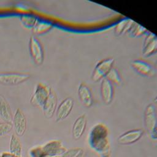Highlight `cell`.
<instances>
[{
  "instance_id": "21",
  "label": "cell",
  "mask_w": 157,
  "mask_h": 157,
  "mask_svg": "<svg viewBox=\"0 0 157 157\" xmlns=\"http://www.w3.org/2000/svg\"><path fill=\"white\" fill-rule=\"evenodd\" d=\"M147 32L146 28L141 26L140 25L134 22L130 30L129 31V35L132 37H140Z\"/></svg>"
},
{
  "instance_id": "10",
  "label": "cell",
  "mask_w": 157,
  "mask_h": 157,
  "mask_svg": "<svg viewBox=\"0 0 157 157\" xmlns=\"http://www.w3.org/2000/svg\"><path fill=\"white\" fill-rule=\"evenodd\" d=\"M73 107L74 101L71 98H67L64 99L56 109L55 114L56 121H60L67 117Z\"/></svg>"
},
{
  "instance_id": "9",
  "label": "cell",
  "mask_w": 157,
  "mask_h": 157,
  "mask_svg": "<svg viewBox=\"0 0 157 157\" xmlns=\"http://www.w3.org/2000/svg\"><path fill=\"white\" fill-rule=\"evenodd\" d=\"M144 131L142 129H134L128 131L121 134L117 139L120 145H130L137 142L143 136Z\"/></svg>"
},
{
  "instance_id": "3",
  "label": "cell",
  "mask_w": 157,
  "mask_h": 157,
  "mask_svg": "<svg viewBox=\"0 0 157 157\" xmlns=\"http://www.w3.org/2000/svg\"><path fill=\"white\" fill-rule=\"evenodd\" d=\"M114 62L115 60L113 58H107L99 61L91 75L93 81L98 82L104 78L110 70L113 67Z\"/></svg>"
},
{
  "instance_id": "20",
  "label": "cell",
  "mask_w": 157,
  "mask_h": 157,
  "mask_svg": "<svg viewBox=\"0 0 157 157\" xmlns=\"http://www.w3.org/2000/svg\"><path fill=\"white\" fill-rule=\"evenodd\" d=\"M112 85H120L121 83V76L117 69L112 67L105 77Z\"/></svg>"
},
{
  "instance_id": "11",
  "label": "cell",
  "mask_w": 157,
  "mask_h": 157,
  "mask_svg": "<svg viewBox=\"0 0 157 157\" xmlns=\"http://www.w3.org/2000/svg\"><path fill=\"white\" fill-rule=\"evenodd\" d=\"M157 52V36L153 33H150L146 37L142 53L145 57H148Z\"/></svg>"
},
{
  "instance_id": "17",
  "label": "cell",
  "mask_w": 157,
  "mask_h": 157,
  "mask_svg": "<svg viewBox=\"0 0 157 157\" xmlns=\"http://www.w3.org/2000/svg\"><path fill=\"white\" fill-rule=\"evenodd\" d=\"M0 117L5 121L11 123L13 119L10 107L5 98L0 94Z\"/></svg>"
},
{
  "instance_id": "27",
  "label": "cell",
  "mask_w": 157,
  "mask_h": 157,
  "mask_svg": "<svg viewBox=\"0 0 157 157\" xmlns=\"http://www.w3.org/2000/svg\"><path fill=\"white\" fill-rule=\"evenodd\" d=\"M74 157H85V153L84 151L81 148L78 153Z\"/></svg>"
},
{
  "instance_id": "8",
  "label": "cell",
  "mask_w": 157,
  "mask_h": 157,
  "mask_svg": "<svg viewBox=\"0 0 157 157\" xmlns=\"http://www.w3.org/2000/svg\"><path fill=\"white\" fill-rule=\"evenodd\" d=\"M12 121V126L16 135L18 137L23 136L27 128V121L24 113L20 109L16 110Z\"/></svg>"
},
{
  "instance_id": "12",
  "label": "cell",
  "mask_w": 157,
  "mask_h": 157,
  "mask_svg": "<svg viewBox=\"0 0 157 157\" xmlns=\"http://www.w3.org/2000/svg\"><path fill=\"white\" fill-rule=\"evenodd\" d=\"M114 90L113 85L105 78L101 80V96L102 101L105 104H110L113 98Z\"/></svg>"
},
{
  "instance_id": "2",
  "label": "cell",
  "mask_w": 157,
  "mask_h": 157,
  "mask_svg": "<svg viewBox=\"0 0 157 157\" xmlns=\"http://www.w3.org/2000/svg\"><path fill=\"white\" fill-rule=\"evenodd\" d=\"M66 150L60 140H53L31 149L29 153L31 157H55L64 153Z\"/></svg>"
},
{
  "instance_id": "19",
  "label": "cell",
  "mask_w": 157,
  "mask_h": 157,
  "mask_svg": "<svg viewBox=\"0 0 157 157\" xmlns=\"http://www.w3.org/2000/svg\"><path fill=\"white\" fill-rule=\"evenodd\" d=\"M134 21L131 19H124L120 21L115 27V34L117 36L122 35L129 32Z\"/></svg>"
},
{
  "instance_id": "15",
  "label": "cell",
  "mask_w": 157,
  "mask_h": 157,
  "mask_svg": "<svg viewBox=\"0 0 157 157\" xmlns=\"http://www.w3.org/2000/svg\"><path fill=\"white\" fill-rule=\"evenodd\" d=\"M86 117L84 114L79 116L75 120L72 129V134L74 139L78 140L82 136L86 129Z\"/></svg>"
},
{
  "instance_id": "16",
  "label": "cell",
  "mask_w": 157,
  "mask_h": 157,
  "mask_svg": "<svg viewBox=\"0 0 157 157\" xmlns=\"http://www.w3.org/2000/svg\"><path fill=\"white\" fill-rule=\"evenodd\" d=\"M57 98L54 92L51 91L48 97L42 106L44 115L47 118H51L56 109Z\"/></svg>"
},
{
  "instance_id": "14",
  "label": "cell",
  "mask_w": 157,
  "mask_h": 157,
  "mask_svg": "<svg viewBox=\"0 0 157 157\" xmlns=\"http://www.w3.org/2000/svg\"><path fill=\"white\" fill-rule=\"evenodd\" d=\"M78 96L80 102L86 107H90L93 105V99L90 88L85 83H82L78 88Z\"/></svg>"
},
{
  "instance_id": "22",
  "label": "cell",
  "mask_w": 157,
  "mask_h": 157,
  "mask_svg": "<svg viewBox=\"0 0 157 157\" xmlns=\"http://www.w3.org/2000/svg\"><path fill=\"white\" fill-rule=\"evenodd\" d=\"M53 27V25L49 23H40L36 24L33 28V32L36 34H42L50 31Z\"/></svg>"
},
{
  "instance_id": "23",
  "label": "cell",
  "mask_w": 157,
  "mask_h": 157,
  "mask_svg": "<svg viewBox=\"0 0 157 157\" xmlns=\"http://www.w3.org/2000/svg\"><path fill=\"white\" fill-rule=\"evenodd\" d=\"M20 19L23 24L28 28H34L37 24L36 18L31 15H21Z\"/></svg>"
},
{
  "instance_id": "25",
  "label": "cell",
  "mask_w": 157,
  "mask_h": 157,
  "mask_svg": "<svg viewBox=\"0 0 157 157\" xmlns=\"http://www.w3.org/2000/svg\"><path fill=\"white\" fill-rule=\"evenodd\" d=\"M1 157H22V156L13 155L10 152H3L1 153Z\"/></svg>"
},
{
  "instance_id": "30",
  "label": "cell",
  "mask_w": 157,
  "mask_h": 157,
  "mask_svg": "<svg viewBox=\"0 0 157 157\" xmlns=\"http://www.w3.org/2000/svg\"><path fill=\"white\" fill-rule=\"evenodd\" d=\"M156 150H157V145H156Z\"/></svg>"
},
{
  "instance_id": "4",
  "label": "cell",
  "mask_w": 157,
  "mask_h": 157,
  "mask_svg": "<svg viewBox=\"0 0 157 157\" xmlns=\"http://www.w3.org/2000/svg\"><path fill=\"white\" fill-rule=\"evenodd\" d=\"M51 91L50 88L45 84L42 83H38L31 96L30 99L31 104L35 107H42Z\"/></svg>"
},
{
  "instance_id": "18",
  "label": "cell",
  "mask_w": 157,
  "mask_h": 157,
  "mask_svg": "<svg viewBox=\"0 0 157 157\" xmlns=\"http://www.w3.org/2000/svg\"><path fill=\"white\" fill-rule=\"evenodd\" d=\"M10 153L17 155L21 156L22 145L18 137L16 134H12L9 144Z\"/></svg>"
},
{
  "instance_id": "5",
  "label": "cell",
  "mask_w": 157,
  "mask_h": 157,
  "mask_svg": "<svg viewBox=\"0 0 157 157\" xmlns=\"http://www.w3.org/2000/svg\"><path fill=\"white\" fill-rule=\"evenodd\" d=\"M30 78L27 73L2 72L0 73V84L3 85H17L26 82Z\"/></svg>"
},
{
  "instance_id": "13",
  "label": "cell",
  "mask_w": 157,
  "mask_h": 157,
  "mask_svg": "<svg viewBox=\"0 0 157 157\" xmlns=\"http://www.w3.org/2000/svg\"><path fill=\"white\" fill-rule=\"evenodd\" d=\"M131 66L136 72L142 76L151 77L153 75L152 66L145 61L136 59L132 62Z\"/></svg>"
},
{
  "instance_id": "7",
  "label": "cell",
  "mask_w": 157,
  "mask_h": 157,
  "mask_svg": "<svg viewBox=\"0 0 157 157\" xmlns=\"http://www.w3.org/2000/svg\"><path fill=\"white\" fill-rule=\"evenodd\" d=\"M144 125L149 136L156 128L157 125V114L153 104H148L144 111Z\"/></svg>"
},
{
  "instance_id": "26",
  "label": "cell",
  "mask_w": 157,
  "mask_h": 157,
  "mask_svg": "<svg viewBox=\"0 0 157 157\" xmlns=\"http://www.w3.org/2000/svg\"><path fill=\"white\" fill-rule=\"evenodd\" d=\"M151 139H152L153 140H157V125L156 128L154 129V131L151 132V134L150 135Z\"/></svg>"
},
{
  "instance_id": "28",
  "label": "cell",
  "mask_w": 157,
  "mask_h": 157,
  "mask_svg": "<svg viewBox=\"0 0 157 157\" xmlns=\"http://www.w3.org/2000/svg\"><path fill=\"white\" fill-rule=\"evenodd\" d=\"M154 101H155V102L157 104V96H156V97L155 98V100H154Z\"/></svg>"
},
{
  "instance_id": "1",
  "label": "cell",
  "mask_w": 157,
  "mask_h": 157,
  "mask_svg": "<svg viewBox=\"0 0 157 157\" xmlns=\"http://www.w3.org/2000/svg\"><path fill=\"white\" fill-rule=\"evenodd\" d=\"M107 127L102 123H98L93 126L88 139L89 147L99 157H110V146L109 142Z\"/></svg>"
},
{
  "instance_id": "6",
  "label": "cell",
  "mask_w": 157,
  "mask_h": 157,
  "mask_svg": "<svg viewBox=\"0 0 157 157\" xmlns=\"http://www.w3.org/2000/svg\"><path fill=\"white\" fill-rule=\"evenodd\" d=\"M29 50L33 62L36 65L42 64L44 59L43 48L39 40L34 36H32L30 37Z\"/></svg>"
},
{
  "instance_id": "29",
  "label": "cell",
  "mask_w": 157,
  "mask_h": 157,
  "mask_svg": "<svg viewBox=\"0 0 157 157\" xmlns=\"http://www.w3.org/2000/svg\"><path fill=\"white\" fill-rule=\"evenodd\" d=\"M156 68L157 69V61H156Z\"/></svg>"
},
{
  "instance_id": "24",
  "label": "cell",
  "mask_w": 157,
  "mask_h": 157,
  "mask_svg": "<svg viewBox=\"0 0 157 157\" xmlns=\"http://www.w3.org/2000/svg\"><path fill=\"white\" fill-rule=\"evenodd\" d=\"M13 128L12 124L9 122L0 123V137L4 136L9 133Z\"/></svg>"
}]
</instances>
